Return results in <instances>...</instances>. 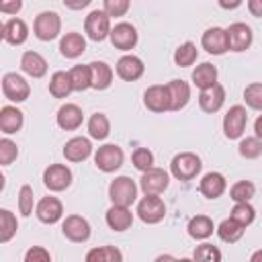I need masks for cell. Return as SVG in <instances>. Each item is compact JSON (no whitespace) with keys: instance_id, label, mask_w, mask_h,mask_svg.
Segmentation results:
<instances>
[{"instance_id":"6da1fadb","label":"cell","mask_w":262,"mask_h":262,"mask_svg":"<svg viewBox=\"0 0 262 262\" xmlns=\"http://www.w3.org/2000/svg\"><path fill=\"white\" fill-rule=\"evenodd\" d=\"M201 168H203L201 158L192 151H180L170 162V172L178 180H192L201 172Z\"/></svg>"},{"instance_id":"7a4b0ae2","label":"cell","mask_w":262,"mask_h":262,"mask_svg":"<svg viewBox=\"0 0 262 262\" xmlns=\"http://www.w3.org/2000/svg\"><path fill=\"white\" fill-rule=\"evenodd\" d=\"M33 33L39 41H53L61 33V18L53 10H43L35 16Z\"/></svg>"},{"instance_id":"3957f363","label":"cell","mask_w":262,"mask_h":262,"mask_svg":"<svg viewBox=\"0 0 262 262\" xmlns=\"http://www.w3.org/2000/svg\"><path fill=\"white\" fill-rule=\"evenodd\" d=\"M108 199L113 205H125L131 207L137 199V184L129 176H117L108 184Z\"/></svg>"},{"instance_id":"277c9868","label":"cell","mask_w":262,"mask_h":262,"mask_svg":"<svg viewBox=\"0 0 262 262\" xmlns=\"http://www.w3.org/2000/svg\"><path fill=\"white\" fill-rule=\"evenodd\" d=\"M123 160H125V154L115 143H104V145H100L94 151V164H96V168L102 170V172H106V174L117 172L123 166Z\"/></svg>"},{"instance_id":"5b68a950","label":"cell","mask_w":262,"mask_h":262,"mask_svg":"<svg viewBox=\"0 0 262 262\" xmlns=\"http://www.w3.org/2000/svg\"><path fill=\"white\" fill-rule=\"evenodd\" d=\"M2 94L10 102H25L31 94V86L20 74L8 72V74L2 76Z\"/></svg>"},{"instance_id":"8992f818","label":"cell","mask_w":262,"mask_h":262,"mask_svg":"<svg viewBox=\"0 0 262 262\" xmlns=\"http://www.w3.org/2000/svg\"><path fill=\"white\" fill-rule=\"evenodd\" d=\"M166 215V205L160 199V194H145L139 203H137V217L143 223H160Z\"/></svg>"},{"instance_id":"52a82bcc","label":"cell","mask_w":262,"mask_h":262,"mask_svg":"<svg viewBox=\"0 0 262 262\" xmlns=\"http://www.w3.org/2000/svg\"><path fill=\"white\" fill-rule=\"evenodd\" d=\"M111 16L104 10H92L84 20V31L92 41H104L111 35Z\"/></svg>"},{"instance_id":"ba28073f","label":"cell","mask_w":262,"mask_h":262,"mask_svg":"<svg viewBox=\"0 0 262 262\" xmlns=\"http://www.w3.org/2000/svg\"><path fill=\"white\" fill-rule=\"evenodd\" d=\"M248 125V113L242 104L229 106V111L223 117V133L227 139H239Z\"/></svg>"},{"instance_id":"9c48e42d","label":"cell","mask_w":262,"mask_h":262,"mask_svg":"<svg viewBox=\"0 0 262 262\" xmlns=\"http://www.w3.org/2000/svg\"><path fill=\"white\" fill-rule=\"evenodd\" d=\"M43 184L51 192H61L72 184V170L66 164H51L43 172Z\"/></svg>"},{"instance_id":"30bf717a","label":"cell","mask_w":262,"mask_h":262,"mask_svg":"<svg viewBox=\"0 0 262 262\" xmlns=\"http://www.w3.org/2000/svg\"><path fill=\"white\" fill-rule=\"evenodd\" d=\"M170 184L168 172L162 168H149L145 172H141L139 178V188L143 190V194H162Z\"/></svg>"},{"instance_id":"8fae6325","label":"cell","mask_w":262,"mask_h":262,"mask_svg":"<svg viewBox=\"0 0 262 262\" xmlns=\"http://www.w3.org/2000/svg\"><path fill=\"white\" fill-rule=\"evenodd\" d=\"M111 43L115 49H121V51H129L137 45V29L131 25V23H117L113 29H111V35H108Z\"/></svg>"},{"instance_id":"7c38bea8","label":"cell","mask_w":262,"mask_h":262,"mask_svg":"<svg viewBox=\"0 0 262 262\" xmlns=\"http://www.w3.org/2000/svg\"><path fill=\"white\" fill-rule=\"evenodd\" d=\"M201 45L211 55H223L225 51H229L227 31L221 27H209L201 37Z\"/></svg>"},{"instance_id":"4fadbf2b","label":"cell","mask_w":262,"mask_h":262,"mask_svg":"<svg viewBox=\"0 0 262 262\" xmlns=\"http://www.w3.org/2000/svg\"><path fill=\"white\" fill-rule=\"evenodd\" d=\"M61 233L70 242H76V244L88 242V237H90V223L82 215H68L63 219V223H61Z\"/></svg>"},{"instance_id":"5bb4252c","label":"cell","mask_w":262,"mask_h":262,"mask_svg":"<svg viewBox=\"0 0 262 262\" xmlns=\"http://www.w3.org/2000/svg\"><path fill=\"white\" fill-rule=\"evenodd\" d=\"M143 104L151 113H166L170 111V94L166 84H154L143 92Z\"/></svg>"},{"instance_id":"9a60e30c","label":"cell","mask_w":262,"mask_h":262,"mask_svg":"<svg viewBox=\"0 0 262 262\" xmlns=\"http://www.w3.org/2000/svg\"><path fill=\"white\" fill-rule=\"evenodd\" d=\"M35 215L41 223L53 225L63 217V205L57 196H43L35 207Z\"/></svg>"},{"instance_id":"2e32d148","label":"cell","mask_w":262,"mask_h":262,"mask_svg":"<svg viewBox=\"0 0 262 262\" xmlns=\"http://www.w3.org/2000/svg\"><path fill=\"white\" fill-rule=\"evenodd\" d=\"M225 31H227V41L231 51H237V53L246 51L254 41V33L246 23H233Z\"/></svg>"},{"instance_id":"e0dca14e","label":"cell","mask_w":262,"mask_h":262,"mask_svg":"<svg viewBox=\"0 0 262 262\" xmlns=\"http://www.w3.org/2000/svg\"><path fill=\"white\" fill-rule=\"evenodd\" d=\"M115 72H117V76H119L121 80H125V82H135V80H139V78L143 76L145 66H143V61H141L137 55L127 53V55L119 57V61H117V66H115Z\"/></svg>"},{"instance_id":"ac0fdd59","label":"cell","mask_w":262,"mask_h":262,"mask_svg":"<svg viewBox=\"0 0 262 262\" xmlns=\"http://www.w3.org/2000/svg\"><path fill=\"white\" fill-rule=\"evenodd\" d=\"M223 102H225V88L219 82L199 92V106L205 113H217L223 106Z\"/></svg>"},{"instance_id":"d6986e66","label":"cell","mask_w":262,"mask_h":262,"mask_svg":"<svg viewBox=\"0 0 262 262\" xmlns=\"http://www.w3.org/2000/svg\"><path fill=\"white\" fill-rule=\"evenodd\" d=\"M227 188V180L221 172H207L199 182V192L207 199H219Z\"/></svg>"},{"instance_id":"ffe728a7","label":"cell","mask_w":262,"mask_h":262,"mask_svg":"<svg viewBox=\"0 0 262 262\" xmlns=\"http://www.w3.org/2000/svg\"><path fill=\"white\" fill-rule=\"evenodd\" d=\"M55 119H57V125H59L63 131H76V129L82 125V121H84V113H82V108H80L78 104L66 102V104L59 106Z\"/></svg>"},{"instance_id":"44dd1931","label":"cell","mask_w":262,"mask_h":262,"mask_svg":"<svg viewBox=\"0 0 262 262\" xmlns=\"http://www.w3.org/2000/svg\"><path fill=\"white\" fill-rule=\"evenodd\" d=\"M92 154V143L88 137H72L63 145V158L68 162H84Z\"/></svg>"},{"instance_id":"7402d4cb","label":"cell","mask_w":262,"mask_h":262,"mask_svg":"<svg viewBox=\"0 0 262 262\" xmlns=\"http://www.w3.org/2000/svg\"><path fill=\"white\" fill-rule=\"evenodd\" d=\"M106 225L113 231H127L133 225V213L125 205H113L106 211Z\"/></svg>"},{"instance_id":"603a6c76","label":"cell","mask_w":262,"mask_h":262,"mask_svg":"<svg viewBox=\"0 0 262 262\" xmlns=\"http://www.w3.org/2000/svg\"><path fill=\"white\" fill-rule=\"evenodd\" d=\"M29 37V27L23 18H8L2 25V39L10 45H23Z\"/></svg>"},{"instance_id":"cb8c5ba5","label":"cell","mask_w":262,"mask_h":262,"mask_svg":"<svg viewBox=\"0 0 262 262\" xmlns=\"http://www.w3.org/2000/svg\"><path fill=\"white\" fill-rule=\"evenodd\" d=\"M86 51V39L80 33H66L59 41V53L68 59H76Z\"/></svg>"},{"instance_id":"d4e9b609","label":"cell","mask_w":262,"mask_h":262,"mask_svg":"<svg viewBox=\"0 0 262 262\" xmlns=\"http://www.w3.org/2000/svg\"><path fill=\"white\" fill-rule=\"evenodd\" d=\"M20 68L31 78H43L47 74V59L37 51H25L20 57Z\"/></svg>"},{"instance_id":"484cf974","label":"cell","mask_w":262,"mask_h":262,"mask_svg":"<svg viewBox=\"0 0 262 262\" xmlns=\"http://www.w3.org/2000/svg\"><path fill=\"white\" fill-rule=\"evenodd\" d=\"M166 86H168V94H170V111L184 108L190 100V86L184 80H170Z\"/></svg>"},{"instance_id":"4316f807","label":"cell","mask_w":262,"mask_h":262,"mask_svg":"<svg viewBox=\"0 0 262 262\" xmlns=\"http://www.w3.org/2000/svg\"><path fill=\"white\" fill-rule=\"evenodd\" d=\"M23 123H25L23 111H18L16 106L6 104V106H2V108H0V129H2V133L12 135V133L20 131Z\"/></svg>"},{"instance_id":"83f0119b","label":"cell","mask_w":262,"mask_h":262,"mask_svg":"<svg viewBox=\"0 0 262 262\" xmlns=\"http://www.w3.org/2000/svg\"><path fill=\"white\" fill-rule=\"evenodd\" d=\"M90 76H92V88L94 90H106L113 84V68L106 61H92Z\"/></svg>"},{"instance_id":"f1b7e54d","label":"cell","mask_w":262,"mask_h":262,"mask_svg":"<svg viewBox=\"0 0 262 262\" xmlns=\"http://www.w3.org/2000/svg\"><path fill=\"white\" fill-rule=\"evenodd\" d=\"M217 76H219L217 68H215L213 63H209V61L199 63V66L192 70V82H194V86H196L199 90L217 84Z\"/></svg>"},{"instance_id":"f546056e","label":"cell","mask_w":262,"mask_h":262,"mask_svg":"<svg viewBox=\"0 0 262 262\" xmlns=\"http://www.w3.org/2000/svg\"><path fill=\"white\" fill-rule=\"evenodd\" d=\"M70 92H74L70 72H53L49 78V94L55 98H68Z\"/></svg>"},{"instance_id":"4dcf8cb0","label":"cell","mask_w":262,"mask_h":262,"mask_svg":"<svg viewBox=\"0 0 262 262\" xmlns=\"http://www.w3.org/2000/svg\"><path fill=\"white\" fill-rule=\"evenodd\" d=\"M186 229H188V235L192 239H207V237L213 235L215 225H213V219L211 217H207V215H194V217H190Z\"/></svg>"},{"instance_id":"1f68e13d","label":"cell","mask_w":262,"mask_h":262,"mask_svg":"<svg viewBox=\"0 0 262 262\" xmlns=\"http://www.w3.org/2000/svg\"><path fill=\"white\" fill-rule=\"evenodd\" d=\"M244 225H239L235 219H231V217H227V219H223L219 225H217V235H219V239L221 242H225V244H235V242H239L242 239V235H244Z\"/></svg>"},{"instance_id":"d6a6232c","label":"cell","mask_w":262,"mask_h":262,"mask_svg":"<svg viewBox=\"0 0 262 262\" xmlns=\"http://www.w3.org/2000/svg\"><path fill=\"white\" fill-rule=\"evenodd\" d=\"M108 133H111V121H108V117L104 113H94L88 119V135L92 139L102 141V139L108 137Z\"/></svg>"},{"instance_id":"836d02e7","label":"cell","mask_w":262,"mask_h":262,"mask_svg":"<svg viewBox=\"0 0 262 262\" xmlns=\"http://www.w3.org/2000/svg\"><path fill=\"white\" fill-rule=\"evenodd\" d=\"M16 229H18V221L14 213L8 209H0V244L10 242L16 235Z\"/></svg>"},{"instance_id":"e575fe53","label":"cell","mask_w":262,"mask_h":262,"mask_svg":"<svg viewBox=\"0 0 262 262\" xmlns=\"http://www.w3.org/2000/svg\"><path fill=\"white\" fill-rule=\"evenodd\" d=\"M88 262H121L123 254L115 246H98L86 254Z\"/></svg>"},{"instance_id":"d590c367","label":"cell","mask_w":262,"mask_h":262,"mask_svg":"<svg viewBox=\"0 0 262 262\" xmlns=\"http://www.w3.org/2000/svg\"><path fill=\"white\" fill-rule=\"evenodd\" d=\"M196 57H199V49H196V45L192 41H186V43L178 45L176 51H174V63L180 66V68L192 66L196 61Z\"/></svg>"},{"instance_id":"8d00e7d4","label":"cell","mask_w":262,"mask_h":262,"mask_svg":"<svg viewBox=\"0 0 262 262\" xmlns=\"http://www.w3.org/2000/svg\"><path fill=\"white\" fill-rule=\"evenodd\" d=\"M70 78H72L74 92H84V90L92 88L90 66H74V68L70 70Z\"/></svg>"},{"instance_id":"74e56055","label":"cell","mask_w":262,"mask_h":262,"mask_svg":"<svg viewBox=\"0 0 262 262\" xmlns=\"http://www.w3.org/2000/svg\"><path fill=\"white\" fill-rule=\"evenodd\" d=\"M229 217L235 219L239 225L248 227V225H252L254 219H256V209L250 205V201H242V203H235V205H233Z\"/></svg>"},{"instance_id":"f35d334b","label":"cell","mask_w":262,"mask_h":262,"mask_svg":"<svg viewBox=\"0 0 262 262\" xmlns=\"http://www.w3.org/2000/svg\"><path fill=\"white\" fill-rule=\"evenodd\" d=\"M254 192H256V186H254V182H250V180H237V182L229 188V196H231L233 203L252 201Z\"/></svg>"},{"instance_id":"ab89813d","label":"cell","mask_w":262,"mask_h":262,"mask_svg":"<svg viewBox=\"0 0 262 262\" xmlns=\"http://www.w3.org/2000/svg\"><path fill=\"white\" fill-rule=\"evenodd\" d=\"M237 151L246 160H256L262 156V141L260 137H244L237 145Z\"/></svg>"},{"instance_id":"60d3db41","label":"cell","mask_w":262,"mask_h":262,"mask_svg":"<svg viewBox=\"0 0 262 262\" xmlns=\"http://www.w3.org/2000/svg\"><path fill=\"white\" fill-rule=\"evenodd\" d=\"M244 100L250 108L262 111V82H252L244 88Z\"/></svg>"},{"instance_id":"b9f144b4","label":"cell","mask_w":262,"mask_h":262,"mask_svg":"<svg viewBox=\"0 0 262 262\" xmlns=\"http://www.w3.org/2000/svg\"><path fill=\"white\" fill-rule=\"evenodd\" d=\"M33 207H35V194H33V186L29 184H23L20 190H18V211L23 217H29L33 213Z\"/></svg>"},{"instance_id":"7bdbcfd3","label":"cell","mask_w":262,"mask_h":262,"mask_svg":"<svg viewBox=\"0 0 262 262\" xmlns=\"http://www.w3.org/2000/svg\"><path fill=\"white\" fill-rule=\"evenodd\" d=\"M131 162H133V166H135L139 172H145V170L154 168V154H151L147 147H137V149L131 154Z\"/></svg>"},{"instance_id":"ee69618b","label":"cell","mask_w":262,"mask_h":262,"mask_svg":"<svg viewBox=\"0 0 262 262\" xmlns=\"http://www.w3.org/2000/svg\"><path fill=\"white\" fill-rule=\"evenodd\" d=\"M192 258L199 262H219L221 260V252L213 246V244H201L194 248Z\"/></svg>"},{"instance_id":"f6af8a7d","label":"cell","mask_w":262,"mask_h":262,"mask_svg":"<svg viewBox=\"0 0 262 262\" xmlns=\"http://www.w3.org/2000/svg\"><path fill=\"white\" fill-rule=\"evenodd\" d=\"M18 156V147L12 139L8 137H2L0 139V164L2 166H10Z\"/></svg>"},{"instance_id":"bcb514c9","label":"cell","mask_w":262,"mask_h":262,"mask_svg":"<svg viewBox=\"0 0 262 262\" xmlns=\"http://www.w3.org/2000/svg\"><path fill=\"white\" fill-rule=\"evenodd\" d=\"M102 4H104V12L108 14V16H125L127 12H129V6H131V0H102Z\"/></svg>"},{"instance_id":"7dc6e473","label":"cell","mask_w":262,"mask_h":262,"mask_svg":"<svg viewBox=\"0 0 262 262\" xmlns=\"http://www.w3.org/2000/svg\"><path fill=\"white\" fill-rule=\"evenodd\" d=\"M51 254L43 246H31L25 254V262H49Z\"/></svg>"},{"instance_id":"c3c4849f","label":"cell","mask_w":262,"mask_h":262,"mask_svg":"<svg viewBox=\"0 0 262 262\" xmlns=\"http://www.w3.org/2000/svg\"><path fill=\"white\" fill-rule=\"evenodd\" d=\"M23 8V0H0V12L4 14H18Z\"/></svg>"},{"instance_id":"681fc988","label":"cell","mask_w":262,"mask_h":262,"mask_svg":"<svg viewBox=\"0 0 262 262\" xmlns=\"http://www.w3.org/2000/svg\"><path fill=\"white\" fill-rule=\"evenodd\" d=\"M248 10L252 16L262 18V0H248Z\"/></svg>"},{"instance_id":"f907efd6","label":"cell","mask_w":262,"mask_h":262,"mask_svg":"<svg viewBox=\"0 0 262 262\" xmlns=\"http://www.w3.org/2000/svg\"><path fill=\"white\" fill-rule=\"evenodd\" d=\"M90 2H92V0H63V4H66L70 10H82V8H86Z\"/></svg>"},{"instance_id":"816d5d0a","label":"cell","mask_w":262,"mask_h":262,"mask_svg":"<svg viewBox=\"0 0 262 262\" xmlns=\"http://www.w3.org/2000/svg\"><path fill=\"white\" fill-rule=\"evenodd\" d=\"M242 2H244V0H217V4H219L223 10H233V8H237Z\"/></svg>"},{"instance_id":"f5cc1de1","label":"cell","mask_w":262,"mask_h":262,"mask_svg":"<svg viewBox=\"0 0 262 262\" xmlns=\"http://www.w3.org/2000/svg\"><path fill=\"white\" fill-rule=\"evenodd\" d=\"M254 131H256V137L262 139V115L256 119V123H254Z\"/></svg>"},{"instance_id":"db71d44e","label":"cell","mask_w":262,"mask_h":262,"mask_svg":"<svg viewBox=\"0 0 262 262\" xmlns=\"http://www.w3.org/2000/svg\"><path fill=\"white\" fill-rule=\"evenodd\" d=\"M250 260H252V262H260V260H262V250H258V252H254V254L250 256Z\"/></svg>"}]
</instances>
